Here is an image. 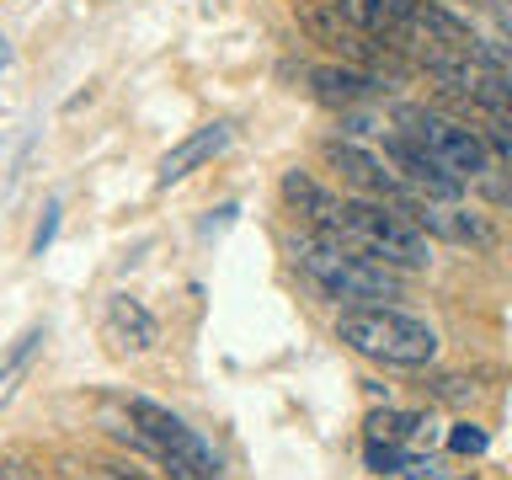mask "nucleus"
<instances>
[{
    "label": "nucleus",
    "instance_id": "1",
    "mask_svg": "<svg viewBox=\"0 0 512 480\" xmlns=\"http://www.w3.org/2000/svg\"><path fill=\"white\" fill-rule=\"evenodd\" d=\"M288 251H294L299 272L310 278L326 299L336 304H379V299H400V272L379 256H368L358 246L336 235H315V230H299L288 235Z\"/></svg>",
    "mask_w": 512,
    "mask_h": 480
},
{
    "label": "nucleus",
    "instance_id": "2",
    "mask_svg": "<svg viewBox=\"0 0 512 480\" xmlns=\"http://www.w3.org/2000/svg\"><path fill=\"white\" fill-rule=\"evenodd\" d=\"M336 342L384 368H427L438 358V331L390 304H352L336 315Z\"/></svg>",
    "mask_w": 512,
    "mask_h": 480
},
{
    "label": "nucleus",
    "instance_id": "3",
    "mask_svg": "<svg viewBox=\"0 0 512 480\" xmlns=\"http://www.w3.org/2000/svg\"><path fill=\"white\" fill-rule=\"evenodd\" d=\"M331 235L368 251V256H379V262H390L395 272H422L432 262L427 235L384 198H342L336 203V230Z\"/></svg>",
    "mask_w": 512,
    "mask_h": 480
},
{
    "label": "nucleus",
    "instance_id": "4",
    "mask_svg": "<svg viewBox=\"0 0 512 480\" xmlns=\"http://www.w3.org/2000/svg\"><path fill=\"white\" fill-rule=\"evenodd\" d=\"M395 123H400V134H406V139H416L422 150L438 155L443 166L459 176V182H480L486 171H496L486 134H475L470 123H454V118H443V112H427V107H400Z\"/></svg>",
    "mask_w": 512,
    "mask_h": 480
},
{
    "label": "nucleus",
    "instance_id": "5",
    "mask_svg": "<svg viewBox=\"0 0 512 480\" xmlns=\"http://www.w3.org/2000/svg\"><path fill=\"white\" fill-rule=\"evenodd\" d=\"M128 422H134V427H139L144 438H150L166 459H182V464H192V470H198L203 480H219L224 464H219V454H214V443H203L198 432H192L176 411L160 406V400L134 395V400H128Z\"/></svg>",
    "mask_w": 512,
    "mask_h": 480
},
{
    "label": "nucleus",
    "instance_id": "6",
    "mask_svg": "<svg viewBox=\"0 0 512 480\" xmlns=\"http://www.w3.org/2000/svg\"><path fill=\"white\" fill-rule=\"evenodd\" d=\"M320 155H326L331 171H342V182L358 192V198H384V203L416 198V192L395 176L390 160L374 155V150H363V144H352V139H326V144H320Z\"/></svg>",
    "mask_w": 512,
    "mask_h": 480
},
{
    "label": "nucleus",
    "instance_id": "7",
    "mask_svg": "<svg viewBox=\"0 0 512 480\" xmlns=\"http://www.w3.org/2000/svg\"><path fill=\"white\" fill-rule=\"evenodd\" d=\"M384 160H390L395 176L416 192V198H438V203H459L464 198L459 176L448 171L432 150H422L416 139H406V134H384Z\"/></svg>",
    "mask_w": 512,
    "mask_h": 480
},
{
    "label": "nucleus",
    "instance_id": "8",
    "mask_svg": "<svg viewBox=\"0 0 512 480\" xmlns=\"http://www.w3.org/2000/svg\"><path fill=\"white\" fill-rule=\"evenodd\" d=\"M422 235H438V240H454V246H475V251H491L496 246V230L486 224V214H470L459 203H438V198H406L395 203Z\"/></svg>",
    "mask_w": 512,
    "mask_h": 480
},
{
    "label": "nucleus",
    "instance_id": "9",
    "mask_svg": "<svg viewBox=\"0 0 512 480\" xmlns=\"http://www.w3.org/2000/svg\"><path fill=\"white\" fill-rule=\"evenodd\" d=\"M304 80L320 107L331 112H347V107H363L379 96V75L374 70H358V64H304Z\"/></svg>",
    "mask_w": 512,
    "mask_h": 480
},
{
    "label": "nucleus",
    "instance_id": "10",
    "mask_svg": "<svg viewBox=\"0 0 512 480\" xmlns=\"http://www.w3.org/2000/svg\"><path fill=\"white\" fill-rule=\"evenodd\" d=\"M235 139V123L230 118H214V123H203V128H192V134L182 144H171L166 155H160V166H155V187H176V182H187L198 166H208L224 144Z\"/></svg>",
    "mask_w": 512,
    "mask_h": 480
},
{
    "label": "nucleus",
    "instance_id": "11",
    "mask_svg": "<svg viewBox=\"0 0 512 480\" xmlns=\"http://www.w3.org/2000/svg\"><path fill=\"white\" fill-rule=\"evenodd\" d=\"M283 203L304 219V230H315V235H331L336 230V203H342V198L320 187L310 171H299V166L283 171Z\"/></svg>",
    "mask_w": 512,
    "mask_h": 480
},
{
    "label": "nucleus",
    "instance_id": "12",
    "mask_svg": "<svg viewBox=\"0 0 512 480\" xmlns=\"http://www.w3.org/2000/svg\"><path fill=\"white\" fill-rule=\"evenodd\" d=\"M107 336L123 352H150L160 342V326H155V315L144 310L134 294H112L107 299Z\"/></svg>",
    "mask_w": 512,
    "mask_h": 480
},
{
    "label": "nucleus",
    "instance_id": "13",
    "mask_svg": "<svg viewBox=\"0 0 512 480\" xmlns=\"http://www.w3.org/2000/svg\"><path fill=\"white\" fill-rule=\"evenodd\" d=\"M326 6H331L336 16H342V22H347L352 32H363V38H379V43L400 48V32H395L390 6H384V0H326Z\"/></svg>",
    "mask_w": 512,
    "mask_h": 480
},
{
    "label": "nucleus",
    "instance_id": "14",
    "mask_svg": "<svg viewBox=\"0 0 512 480\" xmlns=\"http://www.w3.org/2000/svg\"><path fill=\"white\" fill-rule=\"evenodd\" d=\"M363 427H368L374 443H416V438H427V416L422 411H395V406L374 411Z\"/></svg>",
    "mask_w": 512,
    "mask_h": 480
},
{
    "label": "nucleus",
    "instance_id": "15",
    "mask_svg": "<svg viewBox=\"0 0 512 480\" xmlns=\"http://www.w3.org/2000/svg\"><path fill=\"white\" fill-rule=\"evenodd\" d=\"M363 464H368L374 475H400V470L411 464V448H406V443H374V438H368Z\"/></svg>",
    "mask_w": 512,
    "mask_h": 480
},
{
    "label": "nucleus",
    "instance_id": "16",
    "mask_svg": "<svg viewBox=\"0 0 512 480\" xmlns=\"http://www.w3.org/2000/svg\"><path fill=\"white\" fill-rule=\"evenodd\" d=\"M38 342H43V331L32 326V331H22V342L11 347V358H6V368H0V400L11 395V379L22 374V368H27V358H32V352H38Z\"/></svg>",
    "mask_w": 512,
    "mask_h": 480
},
{
    "label": "nucleus",
    "instance_id": "17",
    "mask_svg": "<svg viewBox=\"0 0 512 480\" xmlns=\"http://www.w3.org/2000/svg\"><path fill=\"white\" fill-rule=\"evenodd\" d=\"M486 427H475V422H454V432H448V448H454V454H486Z\"/></svg>",
    "mask_w": 512,
    "mask_h": 480
},
{
    "label": "nucleus",
    "instance_id": "18",
    "mask_svg": "<svg viewBox=\"0 0 512 480\" xmlns=\"http://www.w3.org/2000/svg\"><path fill=\"white\" fill-rule=\"evenodd\" d=\"M486 144H491V160H496V166L512 171V118H491Z\"/></svg>",
    "mask_w": 512,
    "mask_h": 480
},
{
    "label": "nucleus",
    "instance_id": "19",
    "mask_svg": "<svg viewBox=\"0 0 512 480\" xmlns=\"http://www.w3.org/2000/svg\"><path fill=\"white\" fill-rule=\"evenodd\" d=\"M59 198H48V208H43V224H38V235H32V256H43L48 246H54V235H59Z\"/></svg>",
    "mask_w": 512,
    "mask_h": 480
},
{
    "label": "nucleus",
    "instance_id": "20",
    "mask_svg": "<svg viewBox=\"0 0 512 480\" xmlns=\"http://www.w3.org/2000/svg\"><path fill=\"white\" fill-rule=\"evenodd\" d=\"M390 480H448V464L443 459H411L400 475H390Z\"/></svg>",
    "mask_w": 512,
    "mask_h": 480
},
{
    "label": "nucleus",
    "instance_id": "21",
    "mask_svg": "<svg viewBox=\"0 0 512 480\" xmlns=\"http://www.w3.org/2000/svg\"><path fill=\"white\" fill-rule=\"evenodd\" d=\"M432 395H438V400H464V395H475V384H464L454 374H438V379H432Z\"/></svg>",
    "mask_w": 512,
    "mask_h": 480
},
{
    "label": "nucleus",
    "instance_id": "22",
    "mask_svg": "<svg viewBox=\"0 0 512 480\" xmlns=\"http://www.w3.org/2000/svg\"><path fill=\"white\" fill-rule=\"evenodd\" d=\"M342 123H347V134H379V128H384V118H374V112H358V107H347Z\"/></svg>",
    "mask_w": 512,
    "mask_h": 480
},
{
    "label": "nucleus",
    "instance_id": "23",
    "mask_svg": "<svg viewBox=\"0 0 512 480\" xmlns=\"http://www.w3.org/2000/svg\"><path fill=\"white\" fill-rule=\"evenodd\" d=\"M102 480H150V475H139V470H123V464H102Z\"/></svg>",
    "mask_w": 512,
    "mask_h": 480
},
{
    "label": "nucleus",
    "instance_id": "24",
    "mask_svg": "<svg viewBox=\"0 0 512 480\" xmlns=\"http://www.w3.org/2000/svg\"><path fill=\"white\" fill-rule=\"evenodd\" d=\"M6 59H11V48H6V38H0V70H6Z\"/></svg>",
    "mask_w": 512,
    "mask_h": 480
},
{
    "label": "nucleus",
    "instance_id": "25",
    "mask_svg": "<svg viewBox=\"0 0 512 480\" xmlns=\"http://www.w3.org/2000/svg\"><path fill=\"white\" fill-rule=\"evenodd\" d=\"M502 27L512 32V6H502Z\"/></svg>",
    "mask_w": 512,
    "mask_h": 480
},
{
    "label": "nucleus",
    "instance_id": "26",
    "mask_svg": "<svg viewBox=\"0 0 512 480\" xmlns=\"http://www.w3.org/2000/svg\"><path fill=\"white\" fill-rule=\"evenodd\" d=\"M470 480H475V475H470Z\"/></svg>",
    "mask_w": 512,
    "mask_h": 480
}]
</instances>
